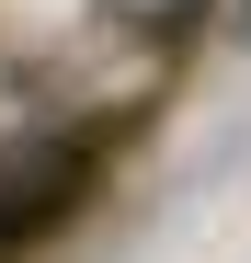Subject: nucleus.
<instances>
[{
  "mask_svg": "<svg viewBox=\"0 0 251 263\" xmlns=\"http://www.w3.org/2000/svg\"><path fill=\"white\" fill-rule=\"evenodd\" d=\"M0 252H12V240H0Z\"/></svg>",
  "mask_w": 251,
  "mask_h": 263,
  "instance_id": "f257e3e1",
  "label": "nucleus"
}]
</instances>
